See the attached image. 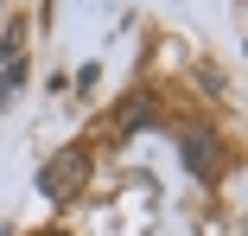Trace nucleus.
Listing matches in <instances>:
<instances>
[{
  "label": "nucleus",
  "instance_id": "nucleus-1",
  "mask_svg": "<svg viewBox=\"0 0 248 236\" xmlns=\"http://www.w3.org/2000/svg\"><path fill=\"white\" fill-rule=\"evenodd\" d=\"M83 179H89V153H83V147H64L51 166L38 172V192L51 198V204H70V198L83 192Z\"/></svg>",
  "mask_w": 248,
  "mask_h": 236
},
{
  "label": "nucleus",
  "instance_id": "nucleus-2",
  "mask_svg": "<svg viewBox=\"0 0 248 236\" xmlns=\"http://www.w3.org/2000/svg\"><path fill=\"white\" fill-rule=\"evenodd\" d=\"M185 160H191V172L210 179V172H217V140H210V134H191V140H185Z\"/></svg>",
  "mask_w": 248,
  "mask_h": 236
},
{
  "label": "nucleus",
  "instance_id": "nucleus-3",
  "mask_svg": "<svg viewBox=\"0 0 248 236\" xmlns=\"http://www.w3.org/2000/svg\"><path fill=\"white\" fill-rule=\"evenodd\" d=\"M19 83H26V58L0 70V102H13V89H19Z\"/></svg>",
  "mask_w": 248,
  "mask_h": 236
},
{
  "label": "nucleus",
  "instance_id": "nucleus-4",
  "mask_svg": "<svg viewBox=\"0 0 248 236\" xmlns=\"http://www.w3.org/2000/svg\"><path fill=\"white\" fill-rule=\"evenodd\" d=\"M45 236H64V230H45Z\"/></svg>",
  "mask_w": 248,
  "mask_h": 236
}]
</instances>
